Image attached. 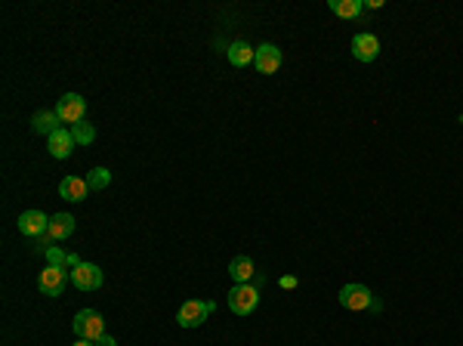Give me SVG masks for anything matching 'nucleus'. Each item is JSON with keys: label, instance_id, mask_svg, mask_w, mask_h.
I'll return each mask as SVG.
<instances>
[{"label": "nucleus", "instance_id": "1", "mask_svg": "<svg viewBox=\"0 0 463 346\" xmlns=\"http://www.w3.org/2000/svg\"><path fill=\"white\" fill-rule=\"evenodd\" d=\"M213 310H217V303L210 300H185L176 312V322H180V328H201Z\"/></svg>", "mask_w": 463, "mask_h": 346}, {"label": "nucleus", "instance_id": "2", "mask_svg": "<svg viewBox=\"0 0 463 346\" xmlns=\"http://www.w3.org/2000/svg\"><path fill=\"white\" fill-rule=\"evenodd\" d=\"M71 328H74V334H78V340L96 343L102 334H105V319H102L99 312H93V310H83V312L74 315Z\"/></svg>", "mask_w": 463, "mask_h": 346}, {"label": "nucleus", "instance_id": "3", "mask_svg": "<svg viewBox=\"0 0 463 346\" xmlns=\"http://www.w3.org/2000/svg\"><path fill=\"white\" fill-rule=\"evenodd\" d=\"M259 303V285H235L229 291V310L235 315H250Z\"/></svg>", "mask_w": 463, "mask_h": 346}, {"label": "nucleus", "instance_id": "4", "mask_svg": "<svg viewBox=\"0 0 463 346\" xmlns=\"http://www.w3.org/2000/svg\"><path fill=\"white\" fill-rule=\"evenodd\" d=\"M56 118L62 121V124H68V127H74V124H80L83 121V111H87V102H83V96L80 93H65V96L56 102Z\"/></svg>", "mask_w": 463, "mask_h": 346}, {"label": "nucleus", "instance_id": "5", "mask_svg": "<svg viewBox=\"0 0 463 346\" xmlns=\"http://www.w3.org/2000/svg\"><path fill=\"white\" fill-rule=\"evenodd\" d=\"M370 303H374V294H370L365 285H343L340 288V306L343 310L365 312V310H370Z\"/></svg>", "mask_w": 463, "mask_h": 346}, {"label": "nucleus", "instance_id": "6", "mask_svg": "<svg viewBox=\"0 0 463 346\" xmlns=\"http://www.w3.org/2000/svg\"><path fill=\"white\" fill-rule=\"evenodd\" d=\"M65 275H68V269L46 266L43 273L37 275V288L43 291V297H62V291H65Z\"/></svg>", "mask_w": 463, "mask_h": 346}, {"label": "nucleus", "instance_id": "7", "mask_svg": "<svg viewBox=\"0 0 463 346\" xmlns=\"http://www.w3.org/2000/svg\"><path fill=\"white\" fill-rule=\"evenodd\" d=\"M71 285L78 288V291H96V288H102V269L93 266V263H80L71 269Z\"/></svg>", "mask_w": 463, "mask_h": 346}, {"label": "nucleus", "instance_id": "8", "mask_svg": "<svg viewBox=\"0 0 463 346\" xmlns=\"http://www.w3.org/2000/svg\"><path fill=\"white\" fill-rule=\"evenodd\" d=\"M46 229H50V217H46L43 210H25V213H19V232H22V235L41 238Z\"/></svg>", "mask_w": 463, "mask_h": 346}, {"label": "nucleus", "instance_id": "9", "mask_svg": "<svg viewBox=\"0 0 463 346\" xmlns=\"http://www.w3.org/2000/svg\"><path fill=\"white\" fill-rule=\"evenodd\" d=\"M254 65L259 74H275L281 68V50H278L275 44H263L256 46V56H254Z\"/></svg>", "mask_w": 463, "mask_h": 346}, {"label": "nucleus", "instance_id": "10", "mask_svg": "<svg viewBox=\"0 0 463 346\" xmlns=\"http://www.w3.org/2000/svg\"><path fill=\"white\" fill-rule=\"evenodd\" d=\"M352 56H355L358 62H374L380 56V41L374 34H355L352 37Z\"/></svg>", "mask_w": 463, "mask_h": 346}, {"label": "nucleus", "instance_id": "11", "mask_svg": "<svg viewBox=\"0 0 463 346\" xmlns=\"http://www.w3.org/2000/svg\"><path fill=\"white\" fill-rule=\"evenodd\" d=\"M74 146H78V143H74V136H71V127H59L53 136H46V148H50V155L59 158V161L71 155Z\"/></svg>", "mask_w": 463, "mask_h": 346}, {"label": "nucleus", "instance_id": "12", "mask_svg": "<svg viewBox=\"0 0 463 346\" xmlns=\"http://www.w3.org/2000/svg\"><path fill=\"white\" fill-rule=\"evenodd\" d=\"M229 275L235 278V285H250V282H256V266H254V260L250 257H235L229 263Z\"/></svg>", "mask_w": 463, "mask_h": 346}, {"label": "nucleus", "instance_id": "13", "mask_svg": "<svg viewBox=\"0 0 463 346\" xmlns=\"http://www.w3.org/2000/svg\"><path fill=\"white\" fill-rule=\"evenodd\" d=\"M59 195L65 201H87L90 185H87V180H80V176H65L59 183Z\"/></svg>", "mask_w": 463, "mask_h": 346}, {"label": "nucleus", "instance_id": "14", "mask_svg": "<svg viewBox=\"0 0 463 346\" xmlns=\"http://www.w3.org/2000/svg\"><path fill=\"white\" fill-rule=\"evenodd\" d=\"M71 232H74V217L71 213H56V217H50V229H46V235H50L53 241L68 238Z\"/></svg>", "mask_w": 463, "mask_h": 346}, {"label": "nucleus", "instance_id": "15", "mask_svg": "<svg viewBox=\"0 0 463 346\" xmlns=\"http://www.w3.org/2000/svg\"><path fill=\"white\" fill-rule=\"evenodd\" d=\"M59 127H62V121L56 118V111H37V115L31 118V130H34V133L53 136Z\"/></svg>", "mask_w": 463, "mask_h": 346}, {"label": "nucleus", "instance_id": "16", "mask_svg": "<svg viewBox=\"0 0 463 346\" xmlns=\"http://www.w3.org/2000/svg\"><path fill=\"white\" fill-rule=\"evenodd\" d=\"M254 56H256V50L250 44H244V41H235L229 46V62L235 65V68H244V65H250L254 62Z\"/></svg>", "mask_w": 463, "mask_h": 346}, {"label": "nucleus", "instance_id": "17", "mask_svg": "<svg viewBox=\"0 0 463 346\" xmlns=\"http://www.w3.org/2000/svg\"><path fill=\"white\" fill-rule=\"evenodd\" d=\"M331 13H337L340 19H358L361 16V0H328Z\"/></svg>", "mask_w": 463, "mask_h": 346}, {"label": "nucleus", "instance_id": "18", "mask_svg": "<svg viewBox=\"0 0 463 346\" xmlns=\"http://www.w3.org/2000/svg\"><path fill=\"white\" fill-rule=\"evenodd\" d=\"M108 183H111V173H108V167H93V171L87 173V185L93 192H102V189H108Z\"/></svg>", "mask_w": 463, "mask_h": 346}, {"label": "nucleus", "instance_id": "19", "mask_svg": "<svg viewBox=\"0 0 463 346\" xmlns=\"http://www.w3.org/2000/svg\"><path fill=\"white\" fill-rule=\"evenodd\" d=\"M71 136H74V143L78 146H90L93 139H96V127H93L90 121H80V124L71 127Z\"/></svg>", "mask_w": 463, "mask_h": 346}, {"label": "nucleus", "instance_id": "20", "mask_svg": "<svg viewBox=\"0 0 463 346\" xmlns=\"http://www.w3.org/2000/svg\"><path fill=\"white\" fill-rule=\"evenodd\" d=\"M46 263H50V266H62V269H68V254H65L62 248H50V250H46Z\"/></svg>", "mask_w": 463, "mask_h": 346}, {"label": "nucleus", "instance_id": "21", "mask_svg": "<svg viewBox=\"0 0 463 346\" xmlns=\"http://www.w3.org/2000/svg\"><path fill=\"white\" fill-rule=\"evenodd\" d=\"M278 285H281L284 291H293V288H296V278H293V275H281V278H278Z\"/></svg>", "mask_w": 463, "mask_h": 346}, {"label": "nucleus", "instance_id": "22", "mask_svg": "<svg viewBox=\"0 0 463 346\" xmlns=\"http://www.w3.org/2000/svg\"><path fill=\"white\" fill-rule=\"evenodd\" d=\"M93 346H118V340H115V337H108V334H102V337H99L96 343H93Z\"/></svg>", "mask_w": 463, "mask_h": 346}, {"label": "nucleus", "instance_id": "23", "mask_svg": "<svg viewBox=\"0 0 463 346\" xmlns=\"http://www.w3.org/2000/svg\"><path fill=\"white\" fill-rule=\"evenodd\" d=\"M71 346H93V343H90V340H74Z\"/></svg>", "mask_w": 463, "mask_h": 346}]
</instances>
